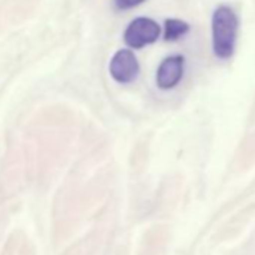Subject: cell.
<instances>
[{
  "label": "cell",
  "instance_id": "obj_3",
  "mask_svg": "<svg viewBox=\"0 0 255 255\" xmlns=\"http://www.w3.org/2000/svg\"><path fill=\"white\" fill-rule=\"evenodd\" d=\"M110 75L120 84H129L137 80L140 74V65L135 54L131 50H119L110 60Z\"/></svg>",
  "mask_w": 255,
  "mask_h": 255
},
{
  "label": "cell",
  "instance_id": "obj_6",
  "mask_svg": "<svg viewBox=\"0 0 255 255\" xmlns=\"http://www.w3.org/2000/svg\"><path fill=\"white\" fill-rule=\"evenodd\" d=\"M146 0H114V5L117 9H122V11H126V9H132L141 3H144Z\"/></svg>",
  "mask_w": 255,
  "mask_h": 255
},
{
  "label": "cell",
  "instance_id": "obj_5",
  "mask_svg": "<svg viewBox=\"0 0 255 255\" xmlns=\"http://www.w3.org/2000/svg\"><path fill=\"white\" fill-rule=\"evenodd\" d=\"M189 32V24L186 21L177 20V18H170L165 20L164 26V39L165 41H177L183 38Z\"/></svg>",
  "mask_w": 255,
  "mask_h": 255
},
{
  "label": "cell",
  "instance_id": "obj_2",
  "mask_svg": "<svg viewBox=\"0 0 255 255\" xmlns=\"http://www.w3.org/2000/svg\"><path fill=\"white\" fill-rule=\"evenodd\" d=\"M161 35V27L159 24L147 17H138L129 23L126 27L123 39L128 47L134 50H140L146 45H150L158 41Z\"/></svg>",
  "mask_w": 255,
  "mask_h": 255
},
{
  "label": "cell",
  "instance_id": "obj_1",
  "mask_svg": "<svg viewBox=\"0 0 255 255\" xmlns=\"http://www.w3.org/2000/svg\"><path fill=\"white\" fill-rule=\"evenodd\" d=\"M239 33V17L236 12L221 5L212 15V45L213 53L221 60L233 57Z\"/></svg>",
  "mask_w": 255,
  "mask_h": 255
},
{
  "label": "cell",
  "instance_id": "obj_4",
  "mask_svg": "<svg viewBox=\"0 0 255 255\" xmlns=\"http://www.w3.org/2000/svg\"><path fill=\"white\" fill-rule=\"evenodd\" d=\"M185 71V57L180 54H174L165 57L156 71V84L162 90L174 89L183 78Z\"/></svg>",
  "mask_w": 255,
  "mask_h": 255
}]
</instances>
